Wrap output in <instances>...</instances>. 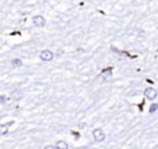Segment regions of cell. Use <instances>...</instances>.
Masks as SVG:
<instances>
[{
    "label": "cell",
    "instance_id": "cell-1",
    "mask_svg": "<svg viewBox=\"0 0 158 149\" xmlns=\"http://www.w3.org/2000/svg\"><path fill=\"white\" fill-rule=\"evenodd\" d=\"M53 57H54V54L49 49H43L40 52V59L43 62H51L53 59Z\"/></svg>",
    "mask_w": 158,
    "mask_h": 149
},
{
    "label": "cell",
    "instance_id": "cell-2",
    "mask_svg": "<svg viewBox=\"0 0 158 149\" xmlns=\"http://www.w3.org/2000/svg\"><path fill=\"white\" fill-rule=\"evenodd\" d=\"M93 137H94L95 142H102L106 135H105V133H104V131L101 128H95L93 131Z\"/></svg>",
    "mask_w": 158,
    "mask_h": 149
},
{
    "label": "cell",
    "instance_id": "cell-3",
    "mask_svg": "<svg viewBox=\"0 0 158 149\" xmlns=\"http://www.w3.org/2000/svg\"><path fill=\"white\" fill-rule=\"evenodd\" d=\"M143 94H144V97H147L148 100H154L158 95V91L154 87H147Z\"/></svg>",
    "mask_w": 158,
    "mask_h": 149
},
{
    "label": "cell",
    "instance_id": "cell-4",
    "mask_svg": "<svg viewBox=\"0 0 158 149\" xmlns=\"http://www.w3.org/2000/svg\"><path fill=\"white\" fill-rule=\"evenodd\" d=\"M32 21H33V25H35L36 27H40V28L46 25V20H44V17L41 16V15H36V16L32 18Z\"/></svg>",
    "mask_w": 158,
    "mask_h": 149
},
{
    "label": "cell",
    "instance_id": "cell-5",
    "mask_svg": "<svg viewBox=\"0 0 158 149\" xmlns=\"http://www.w3.org/2000/svg\"><path fill=\"white\" fill-rule=\"evenodd\" d=\"M9 126H10V123H4V124L0 126V134H1V135H5V134L7 133Z\"/></svg>",
    "mask_w": 158,
    "mask_h": 149
},
{
    "label": "cell",
    "instance_id": "cell-6",
    "mask_svg": "<svg viewBox=\"0 0 158 149\" xmlns=\"http://www.w3.org/2000/svg\"><path fill=\"white\" fill-rule=\"evenodd\" d=\"M56 145H57V148H58V149H68V147H69V145H68V143H67V142H64V140H58Z\"/></svg>",
    "mask_w": 158,
    "mask_h": 149
},
{
    "label": "cell",
    "instance_id": "cell-7",
    "mask_svg": "<svg viewBox=\"0 0 158 149\" xmlns=\"http://www.w3.org/2000/svg\"><path fill=\"white\" fill-rule=\"evenodd\" d=\"M11 64H12L14 66H21V65H22V62H21V59H19V58H14V59L11 60Z\"/></svg>",
    "mask_w": 158,
    "mask_h": 149
},
{
    "label": "cell",
    "instance_id": "cell-8",
    "mask_svg": "<svg viewBox=\"0 0 158 149\" xmlns=\"http://www.w3.org/2000/svg\"><path fill=\"white\" fill-rule=\"evenodd\" d=\"M158 110V103H153V105H151V107H149V113H153V112H156Z\"/></svg>",
    "mask_w": 158,
    "mask_h": 149
},
{
    "label": "cell",
    "instance_id": "cell-9",
    "mask_svg": "<svg viewBox=\"0 0 158 149\" xmlns=\"http://www.w3.org/2000/svg\"><path fill=\"white\" fill-rule=\"evenodd\" d=\"M43 149H58L57 145H46Z\"/></svg>",
    "mask_w": 158,
    "mask_h": 149
},
{
    "label": "cell",
    "instance_id": "cell-10",
    "mask_svg": "<svg viewBox=\"0 0 158 149\" xmlns=\"http://www.w3.org/2000/svg\"><path fill=\"white\" fill-rule=\"evenodd\" d=\"M5 100H6V97H5L4 95H1V96H0V101H1V103H4V102H5Z\"/></svg>",
    "mask_w": 158,
    "mask_h": 149
}]
</instances>
